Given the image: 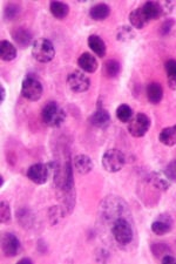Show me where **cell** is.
Instances as JSON below:
<instances>
[{
    "label": "cell",
    "instance_id": "cell-1",
    "mask_svg": "<svg viewBox=\"0 0 176 264\" xmlns=\"http://www.w3.org/2000/svg\"><path fill=\"white\" fill-rule=\"evenodd\" d=\"M112 234L114 239L120 245H128L133 242L134 229L126 216H120V217L113 219Z\"/></svg>",
    "mask_w": 176,
    "mask_h": 264
},
{
    "label": "cell",
    "instance_id": "cell-2",
    "mask_svg": "<svg viewBox=\"0 0 176 264\" xmlns=\"http://www.w3.org/2000/svg\"><path fill=\"white\" fill-rule=\"evenodd\" d=\"M41 116H43V121L47 126L57 128V127H60L64 123L65 119H66V113L57 102L50 101L43 108Z\"/></svg>",
    "mask_w": 176,
    "mask_h": 264
},
{
    "label": "cell",
    "instance_id": "cell-3",
    "mask_svg": "<svg viewBox=\"0 0 176 264\" xmlns=\"http://www.w3.org/2000/svg\"><path fill=\"white\" fill-rule=\"evenodd\" d=\"M32 56L41 64H47L54 59L55 49L53 44L46 38H39L32 45Z\"/></svg>",
    "mask_w": 176,
    "mask_h": 264
},
{
    "label": "cell",
    "instance_id": "cell-4",
    "mask_svg": "<svg viewBox=\"0 0 176 264\" xmlns=\"http://www.w3.org/2000/svg\"><path fill=\"white\" fill-rule=\"evenodd\" d=\"M43 85L37 75H26L22 84V95L29 101H38L43 97Z\"/></svg>",
    "mask_w": 176,
    "mask_h": 264
},
{
    "label": "cell",
    "instance_id": "cell-5",
    "mask_svg": "<svg viewBox=\"0 0 176 264\" xmlns=\"http://www.w3.org/2000/svg\"><path fill=\"white\" fill-rule=\"evenodd\" d=\"M126 156L120 149L112 148L106 150L102 156V166L108 173H117L125 166Z\"/></svg>",
    "mask_w": 176,
    "mask_h": 264
},
{
    "label": "cell",
    "instance_id": "cell-6",
    "mask_svg": "<svg viewBox=\"0 0 176 264\" xmlns=\"http://www.w3.org/2000/svg\"><path fill=\"white\" fill-rule=\"evenodd\" d=\"M102 214L106 218L108 219H115L120 216H125V212L127 210L126 202L121 197H107L105 202L102 203L101 207Z\"/></svg>",
    "mask_w": 176,
    "mask_h": 264
},
{
    "label": "cell",
    "instance_id": "cell-7",
    "mask_svg": "<svg viewBox=\"0 0 176 264\" xmlns=\"http://www.w3.org/2000/svg\"><path fill=\"white\" fill-rule=\"evenodd\" d=\"M150 128V118L144 113H137L129 121L128 132L134 138H142Z\"/></svg>",
    "mask_w": 176,
    "mask_h": 264
},
{
    "label": "cell",
    "instance_id": "cell-8",
    "mask_svg": "<svg viewBox=\"0 0 176 264\" xmlns=\"http://www.w3.org/2000/svg\"><path fill=\"white\" fill-rule=\"evenodd\" d=\"M67 86L74 93H84L91 87V81L85 73L80 71H74L68 74Z\"/></svg>",
    "mask_w": 176,
    "mask_h": 264
},
{
    "label": "cell",
    "instance_id": "cell-9",
    "mask_svg": "<svg viewBox=\"0 0 176 264\" xmlns=\"http://www.w3.org/2000/svg\"><path fill=\"white\" fill-rule=\"evenodd\" d=\"M51 168L45 163H34L27 170V177L36 184H45L50 179Z\"/></svg>",
    "mask_w": 176,
    "mask_h": 264
},
{
    "label": "cell",
    "instance_id": "cell-10",
    "mask_svg": "<svg viewBox=\"0 0 176 264\" xmlns=\"http://www.w3.org/2000/svg\"><path fill=\"white\" fill-rule=\"evenodd\" d=\"M2 250L6 257H16L22 251V243L12 232H4L2 236Z\"/></svg>",
    "mask_w": 176,
    "mask_h": 264
},
{
    "label": "cell",
    "instance_id": "cell-11",
    "mask_svg": "<svg viewBox=\"0 0 176 264\" xmlns=\"http://www.w3.org/2000/svg\"><path fill=\"white\" fill-rule=\"evenodd\" d=\"M151 231L156 236H163L170 232L172 229V218L168 214L158 215L150 225Z\"/></svg>",
    "mask_w": 176,
    "mask_h": 264
},
{
    "label": "cell",
    "instance_id": "cell-12",
    "mask_svg": "<svg viewBox=\"0 0 176 264\" xmlns=\"http://www.w3.org/2000/svg\"><path fill=\"white\" fill-rule=\"evenodd\" d=\"M112 119H110L109 112L105 108H98L93 114L89 116V123L92 126L100 129H106L109 127Z\"/></svg>",
    "mask_w": 176,
    "mask_h": 264
},
{
    "label": "cell",
    "instance_id": "cell-13",
    "mask_svg": "<svg viewBox=\"0 0 176 264\" xmlns=\"http://www.w3.org/2000/svg\"><path fill=\"white\" fill-rule=\"evenodd\" d=\"M11 36L13 40L16 41V44L22 49H26L32 44L33 36L31 33L30 30L25 29V27H17L11 32Z\"/></svg>",
    "mask_w": 176,
    "mask_h": 264
},
{
    "label": "cell",
    "instance_id": "cell-14",
    "mask_svg": "<svg viewBox=\"0 0 176 264\" xmlns=\"http://www.w3.org/2000/svg\"><path fill=\"white\" fill-rule=\"evenodd\" d=\"M73 167L74 170L77 171L78 174L80 175H86L88 173H91L94 168V163L91 157L88 155H85V154H79L73 159Z\"/></svg>",
    "mask_w": 176,
    "mask_h": 264
},
{
    "label": "cell",
    "instance_id": "cell-15",
    "mask_svg": "<svg viewBox=\"0 0 176 264\" xmlns=\"http://www.w3.org/2000/svg\"><path fill=\"white\" fill-rule=\"evenodd\" d=\"M144 17H146L147 22L149 23L151 20L160 18L162 15H164L163 9H162V4L158 2H147L141 6Z\"/></svg>",
    "mask_w": 176,
    "mask_h": 264
},
{
    "label": "cell",
    "instance_id": "cell-16",
    "mask_svg": "<svg viewBox=\"0 0 176 264\" xmlns=\"http://www.w3.org/2000/svg\"><path fill=\"white\" fill-rule=\"evenodd\" d=\"M78 65L86 73H95L99 68V64L91 53H82L78 59Z\"/></svg>",
    "mask_w": 176,
    "mask_h": 264
},
{
    "label": "cell",
    "instance_id": "cell-17",
    "mask_svg": "<svg viewBox=\"0 0 176 264\" xmlns=\"http://www.w3.org/2000/svg\"><path fill=\"white\" fill-rule=\"evenodd\" d=\"M163 98V88L158 82H151L147 86V99L150 104H160Z\"/></svg>",
    "mask_w": 176,
    "mask_h": 264
},
{
    "label": "cell",
    "instance_id": "cell-18",
    "mask_svg": "<svg viewBox=\"0 0 176 264\" xmlns=\"http://www.w3.org/2000/svg\"><path fill=\"white\" fill-rule=\"evenodd\" d=\"M87 43H88L89 49H91L99 58H103L106 56V52H107L106 44L99 36L93 34V36L88 38Z\"/></svg>",
    "mask_w": 176,
    "mask_h": 264
},
{
    "label": "cell",
    "instance_id": "cell-19",
    "mask_svg": "<svg viewBox=\"0 0 176 264\" xmlns=\"http://www.w3.org/2000/svg\"><path fill=\"white\" fill-rule=\"evenodd\" d=\"M110 15V8L107 4H96L89 10V17L95 22H102Z\"/></svg>",
    "mask_w": 176,
    "mask_h": 264
},
{
    "label": "cell",
    "instance_id": "cell-20",
    "mask_svg": "<svg viewBox=\"0 0 176 264\" xmlns=\"http://www.w3.org/2000/svg\"><path fill=\"white\" fill-rule=\"evenodd\" d=\"M158 140L163 146L172 147L176 145V125L167 127L161 130L160 135H158Z\"/></svg>",
    "mask_w": 176,
    "mask_h": 264
},
{
    "label": "cell",
    "instance_id": "cell-21",
    "mask_svg": "<svg viewBox=\"0 0 176 264\" xmlns=\"http://www.w3.org/2000/svg\"><path fill=\"white\" fill-rule=\"evenodd\" d=\"M0 58L4 61H12L17 58V49L12 43L2 40L0 43Z\"/></svg>",
    "mask_w": 176,
    "mask_h": 264
},
{
    "label": "cell",
    "instance_id": "cell-22",
    "mask_svg": "<svg viewBox=\"0 0 176 264\" xmlns=\"http://www.w3.org/2000/svg\"><path fill=\"white\" fill-rule=\"evenodd\" d=\"M50 11L57 19H65L70 13V6L61 2H51Z\"/></svg>",
    "mask_w": 176,
    "mask_h": 264
},
{
    "label": "cell",
    "instance_id": "cell-23",
    "mask_svg": "<svg viewBox=\"0 0 176 264\" xmlns=\"http://www.w3.org/2000/svg\"><path fill=\"white\" fill-rule=\"evenodd\" d=\"M149 182L156 188V189L161 190H168L170 187V181L168 180V177L165 175H162L161 173H151L149 175Z\"/></svg>",
    "mask_w": 176,
    "mask_h": 264
},
{
    "label": "cell",
    "instance_id": "cell-24",
    "mask_svg": "<svg viewBox=\"0 0 176 264\" xmlns=\"http://www.w3.org/2000/svg\"><path fill=\"white\" fill-rule=\"evenodd\" d=\"M121 73V64L115 59L107 60L103 65V74L108 79H114Z\"/></svg>",
    "mask_w": 176,
    "mask_h": 264
},
{
    "label": "cell",
    "instance_id": "cell-25",
    "mask_svg": "<svg viewBox=\"0 0 176 264\" xmlns=\"http://www.w3.org/2000/svg\"><path fill=\"white\" fill-rule=\"evenodd\" d=\"M129 22H130V24H132V26L134 27V29H136V30L143 29V27L148 24L146 17H144L141 8L135 9L132 13H130Z\"/></svg>",
    "mask_w": 176,
    "mask_h": 264
},
{
    "label": "cell",
    "instance_id": "cell-26",
    "mask_svg": "<svg viewBox=\"0 0 176 264\" xmlns=\"http://www.w3.org/2000/svg\"><path fill=\"white\" fill-rule=\"evenodd\" d=\"M165 73H167L168 86L172 91L176 90V60L169 59L164 64Z\"/></svg>",
    "mask_w": 176,
    "mask_h": 264
},
{
    "label": "cell",
    "instance_id": "cell-27",
    "mask_svg": "<svg viewBox=\"0 0 176 264\" xmlns=\"http://www.w3.org/2000/svg\"><path fill=\"white\" fill-rule=\"evenodd\" d=\"M116 118L119 121H121L123 123H127L129 122L130 120L133 118V109L130 106H128L127 104H122L120 105L119 107L116 108Z\"/></svg>",
    "mask_w": 176,
    "mask_h": 264
},
{
    "label": "cell",
    "instance_id": "cell-28",
    "mask_svg": "<svg viewBox=\"0 0 176 264\" xmlns=\"http://www.w3.org/2000/svg\"><path fill=\"white\" fill-rule=\"evenodd\" d=\"M18 221L23 225V228H29L30 225L33 224L34 216L29 209H20L18 211Z\"/></svg>",
    "mask_w": 176,
    "mask_h": 264
},
{
    "label": "cell",
    "instance_id": "cell-29",
    "mask_svg": "<svg viewBox=\"0 0 176 264\" xmlns=\"http://www.w3.org/2000/svg\"><path fill=\"white\" fill-rule=\"evenodd\" d=\"M151 252L157 258H162L163 256L170 253V249H169L167 244H163V243H154V244H151Z\"/></svg>",
    "mask_w": 176,
    "mask_h": 264
},
{
    "label": "cell",
    "instance_id": "cell-30",
    "mask_svg": "<svg viewBox=\"0 0 176 264\" xmlns=\"http://www.w3.org/2000/svg\"><path fill=\"white\" fill-rule=\"evenodd\" d=\"M134 37H135V33H134L132 27L129 26H122L121 29H119L116 34V38L119 41H129Z\"/></svg>",
    "mask_w": 176,
    "mask_h": 264
},
{
    "label": "cell",
    "instance_id": "cell-31",
    "mask_svg": "<svg viewBox=\"0 0 176 264\" xmlns=\"http://www.w3.org/2000/svg\"><path fill=\"white\" fill-rule=\"evenodd\" d=\"M12 214H11V208L8 202L2 201V205H0V221L3 224H8L11 221Z\"/></svg>",
    "mask_w": 176,
    "mask_h": 264
},
{
    "label": "cell",
    "instance_id": "cell-32",
    "mask_svg": "<svg viewBox=\"0 0 176 264\" xmlns=\"http://www.w3.org/2000/svg\"><path fill=\"white\" fill-rule=\"evenodd\" d=\"M65 215H66V212L61 207H52L50 209V212H48L51 224H57L61 218H64Z\"/></svg>",
    "mask_w": 176,
    "mask_h": 264
},
{
    "label": "cell",
    "instance_id": "cell-33",
    "mask_svg": "<svg viewBox=\"0 0 176 264\" xmlns=\"http://www.w3.org/2000/svg\"><path fill=\"white\" fill-rule=\"evenodd\" d=\"M164 175L170 182H176V160L170 161L164 169Z\"/></svg>",
    "mask_w": 176,
    "mask_h": 264
},
{
    "label": "cell",
    "instance_id": "cell-34",
    "mask_svg": "<svg viewBox=\"0 0 176 264\" xmlns=\"http://www.w3.org/2000/svg\"><path fill=\"white\" fill-rule=\"evenodd\" d=\"M20 12V9L18 5H15V4H10L6 6L5 11H4V15H5V18L8 20H12L15 19L16 17H18Z\"/></svg>",
    "mask_w": 176,
    "mask_h": 264
},
{
    "label": "cell",
    "instance_id": "cell-35",
    "mask_svg": "<svg viewBox=\"0 0 176 264\" xmlns=\"http://www.w3.org/2000/svg\"><path fill=\"white\" fill-rule=\"evenodd\" d=\"M175 25V22L172 19H167L165 22L161 25V29H160V33L162 36H167V34L170 32L172 26Z\"/></svg>",
    "mask_w": 176,
    "mask_h": 264
},
{
    "label": "cell",
    "instance_id": "cell-36",
    "mask_svg": "<svg viewBox=\"0 0 176 264\" xmlns=\"http://www.w3.org/2000/svg\"><path fill=\"white\" fill-rule=\"evenodd\" d=\"M161 262L163 264H169V263H176V258L174 256L171 255V253H168V255L163 256L161 258Z\"/></svg>",
    "mask_w": 176,
    "mask_h": 264
},
{
    "label": "cell",
    "instance_id": "cell-37",
    "mask_svg": "<svg viewBox=\"0 0 176 264\" xmlns=\"http://www.w3.org/2000/svg\"><path fill=\"white\" fill-rule=\"evenodd\" d=\"M0 102H4L5 100V97H6V92H5V88H4V86H0Z\"/></svg>",
    "mask_w": 176,
    "mask_h": 264
},
{
    "label": "cell",
    "instance_id": "cell-38",
    "mask_svg": "<svg viewBox=\"0 0 176 264\" xmlns=\"http://www.w3.org/2000/svg\"><path fill=\"white\" fill-rule=\"evenodd\" d=\"M19 264H23V263H27V264H32V259L29 258V257H24V258H22L18 262Z\"/></svg>",
    "mask_w": 176,
    "mask_h": 264
},
{
    "label": "cell",
    "instance_id": "cell-39",
    "mask_svg": "<svg viewBox=\"0 0 176 264\" xmlns=\"http://www.w3.org/2000/svg\"><path fill=\"white\" fill-rule=\"evenodd\" d=\"M3 184H4V176L2 175V176H0V186L3 187Z\"/></svg>",
    "mask_w": 176,
    "mask_h": 264
}]
</instances>
